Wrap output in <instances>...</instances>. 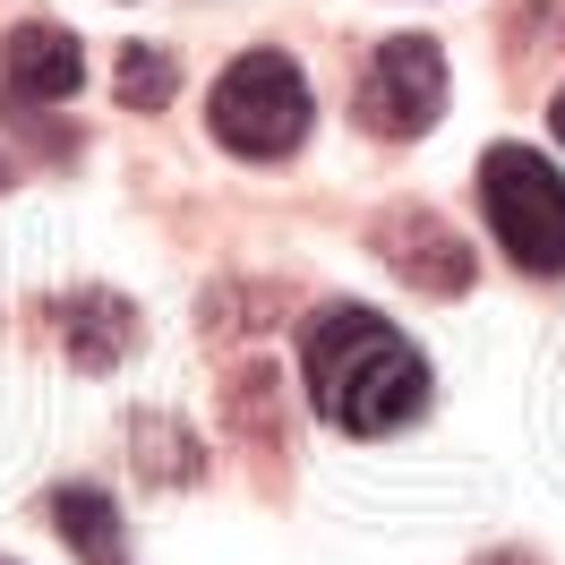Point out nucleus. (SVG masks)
I'll return each instance as SVG.
<instances>
[{"instance_id":"1","label":"nucleus","mask_w":565,"mask_h":565,"mask_svg":"<svg viewBox=\"0 0 565 565\" xmlns=\"http://www.w3.org/2000/svg\"><path fill=\"white\" fill-rule=\"evenodd\" d=\"M300 377L326 428L343 437H394L428 412V352L394 318L360 300H326L300 326Z\"/></svg>"},{"instance_id":"2","label":"nucleus","mask_w":565,"mask_h":565,"mask_svg":"<svg viewBox=\"0 0 565 565\" xmlns=\"http://www.w3.org/2000/svg\"><path fill=\"white\" fill-rule=\"evenodd\" d=\"M309 120H318V104H309V77H300L291 52H241L206 95L214 146H232L241 163H282V154H300V146H309Z\"/></svg>"},{"instance_id":"3","label":"nucleus","mask_w":565,"mask_h":565,"mask_svg":"<svg viewBox=\"0 0 565 565\" xmlns=\"http://www.w3.org/2000/svg\"><path fill=\"white\" fill-rule=\"evenodd\" d=\"M480 214L523 275H565V172L540 146L505 138L480 154Z\"/></svg>"},{"instance_id":"4","label":"nucleus","mask_w":565,"mask_h":565,"mask_svg":"<svg viewBox=\"0 0 565 565\" xmlns=\"http://www.w3.org/2000/svg\"><path fill=\"white\" fill-rule=\"evenodd\" d=\"M352 111L369 138H428L437 111H446V52L428 35H386L360 70Z\"/></svg>"},{"instance_id":"5","label":"nucleus","mask_w":565,"mask_h":565,"mask_svg":"<svg viewBox=\"0 0 565 565\" xmlns=\"http://www.w3.org/2000/svg\"><path fill=\"white\" fill-rule=\"evenodd\" d=\"M77 86H86V52L70 26H52V18L9 26V43H0V95L9 104H70Z\"/></svg>"},{"instance_id":"6","label":"nucleus","mask_w":565,"mask_h":565,"mask_svg":"<svg viewBox=\"0 0 565 565\" xmlns=\"http://www.w3.org/2000/svg\"><path fill=\"white\" fill-rule=\"evenodd\" d=\"M52 326H61V352H70L77 369H120V360L138 352V309H129L120 291H104V282L61 291V300H52Z\"/></svg>"},{"instance_id":"7","label":"nucleus","mask_w":565,"mask_h":565,"mask_svg":"<svg viewBox=\"0 0 565 565\" xmlns=\"http://www.w3.org/2000/svg\"><path fill=\"white\" fill-rule=\"evenodd\" d=\"M386 257L420 282V291H462V282H480L471 275V248L455 241V223L428 214V206H412L403 223H386Z\"/></svg>"},{"instance_id":"8","label":"nucleus","mask_w":565,"mask_h":565,"mask_svg":"<svg viewBox=\"0 0 565 565\" xmlns=\"http://www.w3.org/2000/svg\"><path fill=\"white\" fill-rule=\"evenodd\" d=\"M52 531L70 540L86 565H129V531H120V505L111 489L95 480H70V489H52Z\"/></svg>"},{"instance_id":"9","label":"nucleus","mask_w":565,"mask_h":565,"mask_svg":"<svg viewBox=\"0 0 565 565\" xmlns=\"http://www.w3.org/2000/svg\"><path fill=\"white\" fill-rule=\"evenodd\" d=\"M120 104L129 111H163L180 95V70H172V52H154V43H120Z\"/></svg>"},{"instance_id":"10","label":"nucleus","mask_w":565,"mask_h":565,"mask_svg":"<svg viewBox=\"0 0 565 565\" xmlns=\"http://www.w3.org/2000/svg\"><path fill=\"white\" fill-rule=\"evenodd\" d=\"M471 565H531L523 548H497V557H471Z\"/></svg>"},{"instance_id":"11","label":"nucleus","mask_w":565,"mask_h":565,"mask_svg":"<svg viewBox=\"0 0 565 565\" xmlns=\"http://www.w3.org/2000/svg\"><path fill=\"white\" fill-rule=\"evenodd\" d=\"M548 129H557V146H565V86H557V104H548Z\"/></svg>"},{"instance_id":"12","label":"nucleus","mask_w":565,"mask_h":565,"mask_svg":"<svg viewBox=\"0 0 565 565\" xmlns=\"http://www.w3.org/2000/svg\"><path fill=\"white\" fill-rule=\"evenodd\" d=\"M0 189H9V163H0Z\"/></svg>"}]
</instances>
